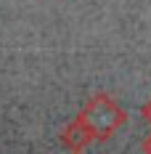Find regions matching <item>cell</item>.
I'll list each match as a JSON object with an SVG mask.
<instances>
[{"instance_id":"cell-2","label":"cell","mask_w":151,"mask_h":154,"mask_svg":"<svg viewBox=\"0 0 151 154\" xmlns=\"http://www.w3.org/2000/svg\"><path fill=\"white\" fill-rule=\"evenodd\" d=\"M90 141H95V138H93L90 128L82 122L80 114H77L74 120L64 128V133H61V143H64L72 154H82V152H85V146H88Z\"/></svg>"},{"instance_id":"cell-4","label":"cell","mask_w":151,"mask_h":154,"mask_svg":"<svg viewBox=\"0 0 151 154\" xmlns=\"http://www.w3.org/2000/svg\"><path fill=\"white\" fill-rule=\"evenodd\" d=\"M140 149H143V154H151V133L143 138V146H140Z\"/></svg>"},{"instance_id":"cell-3","label":"cell","mask_w":151,"mask_h":154,"mask_svg":"<svg viewBox=\"0 0 151 154\" xmlns=\"http://www.w3.org/2000/svg\"><path fill=\"white\" fill-rule=\"evenodd\" d=\"M140 117H143V120L151 125V98L146 101V104H143V106H140Z\"/></svg>"},{"instance_id":"cell-1","label":"cell","mask_w":151,"mask_h":154,"mask_svg":"<svg viewBox=\"0 0 151 154\" xmlns=\"http://www.w3.org/2000/svg\"><path fill=\"white\" fill-rule=\"evenodd\" d=\"M80 117H82V122L90 128V133H93L95 141L111 138L122 125L127 122L125 109L111 96H106V93H95L93 98H88L85 106H82V112H80Z\"/></svg>"}]
</instances>
